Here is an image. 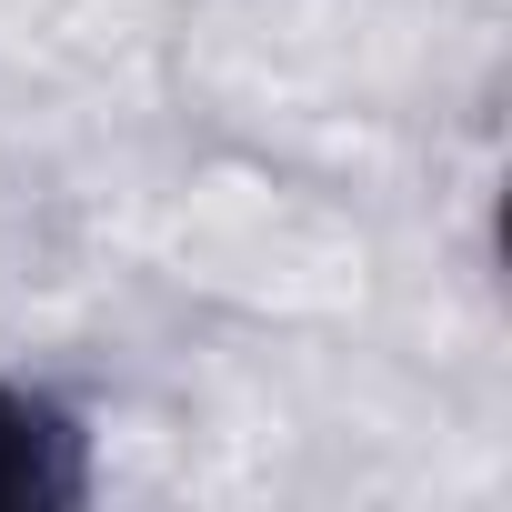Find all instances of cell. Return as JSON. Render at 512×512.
Listing matches in <instances>:
<instances>
[{
  "instance_id": "1",
  "label": "cell",
  "mask_w": 512,
  "mask_h": 512,
  "mask_svg": "<svg viewBox=\"0 0 512 512\" xmlns=\"http://www.w3.org/2000/svg\"><path fill=\"white\" fill-rule=\"evenodd\" d=\"M91 492V442L51 392L0 382V512H61Z\"/></svg>"
}]
</instances>
